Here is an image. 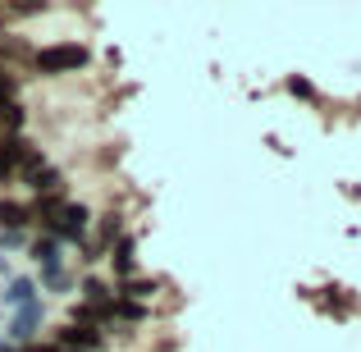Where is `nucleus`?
Segmentation results:
<instances>
[{"label": "nucleus", "mask_w": 361, "mask_h": 352, "mask_svg": "<svg viewBox=\"0 0 361 352\" xmlns=\"http://www.w3.org/2000/svg\"><path fill=\"white\" fill-rule=\"evenodd\" d=\"M5 302L9 307H27V302H32V279H14L9 293H5Z\"/></svg>", "instance_id": "obj_7"}, {"label": "nucleus", "mask_w": 361, "mask_h": 352, "mask_svg": "<svg viewBox=\"0 0 361 352\" xmlns=\"http://www.w3.org/2000/svg\"><path fill=\"white\" fill-rule=\"evenodd\" d=\"M23 156H27L23 138H5V142H0V178H14L18 165H23Z\"/></svg>", "instance_id": "obj_2"}, {"label": "nucleus", "mask_w": 361, "mask_h": 352, "mask_svg": "<svg viewBox=\"0 0 361 352\" xmlns=\"http://www.w3.org/2000/svg\"><path fill=\"white\" fill-rule=\"evenodd\" d=\"M37 320H42V302H27V307H18V316H14V329H9V334L14 339H32L37 334Z\"/></svg>", "instance_id": "obj_4"}, {"label": "nucleus", "mask_w": 361, "mask_h": 352, "mask_svg": "<svg viewBox=\"0 0 361 352\" xmlns=\"http://www.w3.org/2000/svg\"><path fill=\"white\" fill-rule=\"evenodd\" d=\"M0 220L9 224V233H18L27 220H32V211H27V206H18V202H0Z\"/></svg>", "instance_id": "obj_5"}, {"label": "nucleus", "mask_w": 361, "mask_h": 352, "mask_svg": "<svg viewBox=\"0 0 361 352\" xmlns=\"http://www.w3.org/2000/svg\"><path fill=\"white\" fill-rule=\"evenodd\" d=\"M32 64L42 73H73V69H82V64H87V46H78V42H55V46H46V51H37Z\"/></svg>", "instance_id": "obj_1"}, {"label": "nucleus", "mask_w": 361, "mask_h": 352, "mask_svg": "<svg viewBox=\"0 0 361 352\" xmlns=\"http://www.w3.org/2000/svg\"><path fill=\"white\" fill-rule=\"evenodd\" d=\"M133 265H137V256H133V238H119V247H115V270H119L123 284H128Z\"/></svg>", "instance_id": "obj_6"}, {"label": "nucleus", "mask_w": 361, "mask_h": 352, "mask_svg": "<svg viewBox=\"0 0 361 352\" xmlns=\"http://www.w3.org/2000/svg\"><path fill=\"white\" fill-rule=\"evenodd\" d=\"M60 344H64V348L97 352V348H101V334H97V329H87V325H69V329H60Z\"/></svg>", "instance_id": "obj_3"}, {"label": "nucleus", "mask_w": 361, "mask_h": 352, "mask_svg": "<svg viewBox=\"0 0 361 352\" xmlns=\"http://www.w3.org/2000/svg\"><path fill=\"white\" fill-rule=\"evenodd\" d=\"M123 293L142 302V298H151V293H156V279H151V284H147V279H128V284H123Z\"/></svg>", "instance_id": "obj_9"}, {"label": "nucleus", "mask_w": 361, "mask_h": 352, "mask_svg": "<svg viewBox=\"0 0 361 352\" xmlns=\"http://www.w3.org/2000/svg\"><path fill=\"white\" fill-rule=\"evenodd\" d=\"M115 311H119V316H128V320H142V307H137V302H115Z\"/></svg>", "instance_id": "obj_12"}, {"label": "nucleus", "mask_w": 361, "mask_h": 352, "mask_svg": "<svg viewBox=\"0 0 361 352\" xmlns=\"http://www.w3.org/2000/svg\"><path fill=\"white\" fill-rule=\"evenodd\" d=\"M14 92H18L14 73H9V69H0V106H14Z\"/></svg>", "instance_id": "obj_8"}, {"label": "nucleus", "mask_w": 361, "mask_h": 352, "mask_svg": "<svg viewBox=\"0 0 361 352\" xmlns=\"http://www.w3.org/2000/svg\"><path fill=\"white\" fill-rule=\"evenodd\" d=\"M55 352H78V348H55Z\"/></svg>", "instance_id": "obj_13"}, {"label": "nucleus", "mask_w": 361, "mask_h": 352, "mask_svg": "<svg viewBox=\"0 0 361 352\" xmlns=\"http://www.w3.org/2000/svg\"><path fill=\"white\" fill-rule=\"evenodd\" d=\"M288 92H293V97H302V101H316V87H311L307 78H288Z\"/></svg>", "instance_id": "obj_11"}, {"label": "nucleus", "mask_w": 361, "mask_h": 352, "mask_svg": "<svg viewBox=\"0 0 361 352\" xmlns=\"http://www.w3.org/2000/svg\"><path fill=\"white\" fill-rule=\"evenodd\" d=\"M0 123H5L9 133H18V123H23V110H18V106H0Z\"/></svg>", "instance_id": "obj_10"}]
</instances>
